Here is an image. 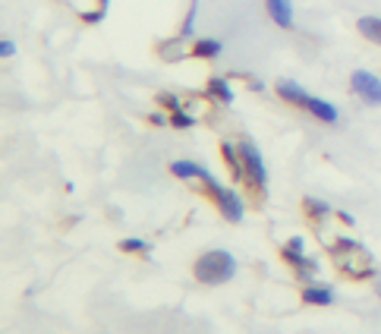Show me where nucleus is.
<instances>
[{
	"label": "nucleus",
	"instance_id": "f257e3e1",
	"mask_svg": "<svg viewBox=\"0 0 381 334\" xmlns=\"http://www.w3.org/2000/svg\"><path fill=\"white\" fill-rule=\"evenodd\" d=\"M278 95L284 98V101L296 104V108L309 110V114H312L315 120H321V123H337V120H341V110L334 108L331 101L309 95V92L303 89L300 82H293V79H280V82H278Z\"/></svg>",
	"mask_w": 381,
	"mask_h": 334
},
{
	"label": "nucleus",
	"instance_id": "f03ea898",
	"mask_svg": "<svg viewBox=\"0 0 381 334\" xmlns=\"http://www.w3.org/2000/svg\"><path fill=\"white\" fill-rule=\"evenodd\" d=\"M233 274H237V259L227 249H208L205 256L196 259V278L202 284H211V287L227 284Z\"/></svg>",
	"mask_w": 381,
	"mask_h": 334
},
{
	"label": "nucleus",
	"instance_id": "7ed1b4c3",
	"mask_svg": "<svg viewBox=\"0 0 381 334\" xmlns=\"http://www.w3.org/2000/svg\"><path fill=\"white\" fill-rule=\"evenodd\" d=\"M334 262H337V268H341L344 274H350V278H369L372 274V256L362 249L356 240H341V243L331 249Z\"/></svg>",
	"mask_w": 381,
	"mask_h": 334
},
{
	"label": "nucleus",
	"instance_id": "20e7f679",
	"mask_svg": "<svg viewBox=\"0 0 381 334\" xmlns=\"http://www.w3.org/2000/svg\"><path fill=\"white\" fill-rule=\"evenodd\" d=\"M198 180H202V183L208 186V192H211V199L218 202L221 215H224L227 221H233V224H239V221H243V215H246V208H243V199H239L233 190H227V186H221L218 180L211 177V171H208V167H202V174H198Z\"/></svg>",
	"mask_w": 381,
	"mask_h": 334
},
{
	"label": "nucleus",
	"instance_id": "39448f33",
	"mask_svg": "<svg viewBox=\"0 0 381 334\" xmlns=\"http://www.w3.org/2000/svg\"><path fill=\"white\" fill-rule=\"evenodd\" d=\"M239 158H243V174H246V180H249V186L265 192L268 190V171H265V158H262V151L255 149V142L243 139V142H239Z\"/></svg>",
	"mask_w": 381,
	"mask_h": 334
},
{
	"label": "nucleus",
	"instance_id": "423d86ee",
	"mask_svg": "<svg viewBox=\"0 0 381 334\" xmlns=\"http://www.w3.org/2000/svg\"><path fill=\"white\" fill-rule=\"evenodd\" d=\"M350 85H353V92L366 104L381 108V79L375 73H369V69H356V73L350 76Z\"/></svg>",
	"mask_w": 381,
	"mask_h": 334
},
{
	"label": "nucleus",
	"instance_id": "0eeeda50",
	"mask_svg": "<svg viewBox=\"0 0 381 334\" xmlns=\"http://www.w3.org/2000/svg\"><path fill=\"white\" fill-rule=\"evenodd\" d=\"M280 256H284V262H290L293 268H300V274H315L319 272V265H315L312 259H306V240L303 237L287 240V246L280 249Z\"/></svg>",
	"mask_w": 381,
	"mask_h": 334
},
{
	"label": "nucleus",
	"instance_id": "6e6552de",
	"mask_svg": "<svg viewBox=\"0 0 381 334\" xmlns=\"http://www.w3.org/2000/svg\"><path fill=\"white\" fill-rule=\"evenodd\" d=\"M268 16H271L274 26L280 28H293V3L290 0H265Z\"/></svg>",
	"mask_w": 381,
	"mask_h": 334
},
{
	"label": "nucleus",
	"instance_id": "1a4fd4ad",
	"mask_svg": "<svg viewBox=\"0 0 381 334\" xmlns=\"http://www.w3.org/2000/svg\"><path fill=\"white\" fill-rule=\"evenodd\" d=\"M205 92H208V98H214L218 104H230L233 101V89H230V82H227L224 76H211L208 85H205Z\"/></svg>",
	"mask_w": 381,
	"mask_h": 334
},
{
	"label": "nucleus",
	"instance_id": "9d476101",
	"mask_svg": "<svg viewBox=\"0 0 381 334\" xmlns=\"http://www.w3.org/2000/svg\"><path fill=\"white\" fill-rule=\"evenodd\" d=\"M303 303H309V306H331L334 290L331 287H306L303 290Z\"/></svg>",
	"mask_w": 381,
	"mask_h": 334
},
{
	"label": "nucleus",
	"instance_id": "9b49d317",
	"mask_svg": "<svg viewBox=\"0 0 381 334\" xmlns=\"http://www.w3.org/2000/svg\"><path fill=\"white\" fill-rule=\"evenodd\" d=\"M224 51V44H221L218 38H198L196 41V48H192V54L202 57V60H214V57Z\"/></svg>",
	"mask_w": 381,
	"mask_h": 334
},
{
	"label": "nucleus",
	"instance_id": "f8f14e48",
	"mask_svg": "<svg viewBox=\"0 0 381 334\" xmlns=\"http://www.w3.org/2000/svg\"><path fill=\"white\" fill-rule=\"evenodd\" d=\"M221 155H224L227 167L233 171V177H246V174H243V158H239V149H237V145L224 142V145H221Z\"/></svg>",
	"mask_w": 381,
	"mask_h": 334
},
{
	"label": "nucleus",
	"instance_id": "ddd939ff",
	"mask_svg": "<svg viewBox=\"0 0 381 334\" xmlns=\"http://www.w3.org/2000/svg\"><path fill=\"white\" fill-rule=\"evenodd\" d=\"M356 26H359V32L366 35L369 41L381 44V19H378V16H362V19L356 22Z\"/></svg>",
	"mask_w": 381,
	"mask_h": 334
},
{
	"label": "nucleus",
	"instance_id": "4468645a",
	"mask_svg": "<svg viewBox=\"0 0 381 334\" xmlns=\"http://www.w3.org/2000/svg\"><path fill=\"white\" fill-rule=\"evenodd\" d=\"M171 174H173V177H180V180H192V177L198 180V174H202V164H196V161H173L171 164Z\"/></svg>",
	"mask_w": 381,
	"mask_h": 334
},
{
	"label": "nucleus",
	"instance_id": "2eb2a0df",
	"mask_svg": "<svg viewBox=\"0 0 381 334\" xmlns=\"http://www.w3.org/2000/svg\"><path fill=\"white\" fill-rule=\"evenodd\" d=\"M303 208H306V212L312 215L315 221H319V218H325V215H331V205H328V202H321V199H312V196H306V199H303Z\"/></svg>",
	"mask_w": 381,
	"mask_h": 334
},
{
	"label": "nucleus",
	"instance_id": "dca6fc26",
	"mask_svg": "<svg viewBox=\"0 0 381 334\" xmlns=\"http://www.w3.org/2000/svg\"><path fill=\"white\" fill-rule=\"evenodd\" d=\"M196 16H198V0H192V3H189V13H186L183 26H180V38H189V35L196 32Z\"/></svg>",
	"mask_w": 381,
	"mask_h": 334
},
{
	"label": "nucleus",
	"instance_id": "f3484780",
	"mask_svg": "<svg viewBox=\"0 0 381 334\" xmlns=\"http://www.w3.org/2000/svg\"><path fill=\"white\" fill-rule=\"evenodd\" d=\"M171 126H177V130H189V126H196V117L186 114V110L180 108V110H173L171 114Z\"/></svg>",
	"mask_w": 381,
	"mask_h": 334
},
{
	"label": "nucleus",
	"instance_id": "a211bd4d",
	"mask_svg": "<svg viewBox=\"0 0 381 334\" xmlns=\"http://www.w3.org/2000/svg\"><path fill=\"white\" fill-rule=\"evenodd\" d=\"M120 249H123V253H145V249H149V243H145V240L130 237V240H123V243H120Z\"/></svg>",
	"mask_w": 381,
	"mask_h": 334
},
{
	"label": "nucleus",
	"instance_id": "6ab92c4d",
	"mask_svg": "<svg viewBox=\"0 0 381 334\" xmlns=\"http://www.w3.org/2000/svg\"><path fill=\"white\" fill-rule=\"evenodd\" d=\"M13 54H16V44L10 38H3L0 41V57H13Z\"/></svg>",
	"mask_w": 381,
	"mask_h": 334
},
{
	"label": "nucleus",
	"instance_id": "aec40b11",
	"mask_svg": "<svg viewBox=\"0 0 381 334\" xmlns=\"http://www.w3.org/2000/svg\"><path fill=\"white\" fill-rule=\"evenodd\" d=\"M161 104H167L171 110H180V101H177L173 95H161Z\"/></svg>",
	"mask_w": 381,
	"mask_h": 334
},
{
	"label": "nucleus",
	"instance_id": "412c9836",
	"mask_svg": "<svg viewBox=\"0 0 381 334\" xmlns=\"http://www.w3.org/2000/svg\"><path fill=\"white\" fill-rule=\"evenodd\" d=\"M108 3H110V0H101V10H108Z\"/></svg>",
	"mask_w": 381,
	"mask_h": 334
},
{
	"label": "nucleus",
	"instance_id": "4be33fe9",
	"mask_svg": "<svg viewBox=\"0 0 381 334\" xmlns=\"http://www.w3.org/2000/svg\"><path fill=\"white\" fill-rule=\"evenodd\" d=\"M378 297H381V281H378Z\"/></svg>",
	"mask_w": 381,
	"mask_h": 334
}]
</instances>
